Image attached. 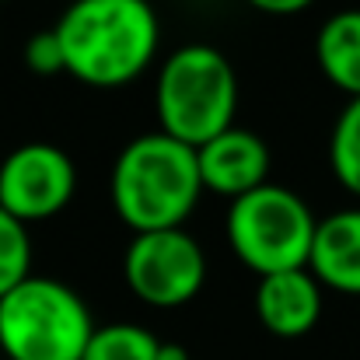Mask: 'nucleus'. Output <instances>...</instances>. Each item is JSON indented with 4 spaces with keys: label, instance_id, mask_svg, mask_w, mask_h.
I'll return each instance as SVG.
<instances>
[{
    "label": "nucleus",
    "instance_id": "1",
    "mask_svg": "<svg viewBox=\"0 0 360 360\" xmlns=\"http://www.w3.org/2000/svg\"><path fill=\"white\" fill-rule=\"evenodd\" d=\"M67 74L88 88H126L158 56L161 21L150 0H70L56 18Z\"/></svg>",
    "mask_w": 360,
    "mask_h": 360
},
{
    "label": "nucleus",
    "instance_id": "2",
    "mask_svg": "<svg viewBox=\"0 0 360 360\" xmlns=\"http://www.w3.org/2000/svg\"><path fill=\"white\" fill-rule=\"evenodd\" d=\"M109 189L116 214L133 231L182 228L207 193L196 147L168 136L165 129L143 133L122 147Z\"/></svg>",
    "mask_w": 360,
    "mask_h": 360
},
{
    "label": "nucleus",
    "instance_id": "3",
    "mask_svg": "<svg viewBox=\"0 0 360 360\" xmlns=\"http://www.w3.org/2000/svg\"><path fill=\"white\" fill-rule=\"evenodd\" d=\"M158 126L182 143H207L210 136L235 126L238 112V74L231 60L203 42L175 49L154 84Z\"/></svg>",
    "mask_w": 360,
    "mask_h": 360
},
{
    "label": "nucleus",
    "instance_id": "4",
    "mask_svg": "<svg viewBox=\"0 0 360 360\" xmlns=\"http://www.w3.org/2000/svg\"><path fill=\"white\" fill-rule=\"evenodd\" d=\"M95 329L84 297L53 276L32 273L0 297V350L7 360H84Z\"/></svg>",
    "mask_w": 360,
    "mask_h": 360
},
{
    "label": "nucleus",
    "instance_id": "5",
    "mask_svg": "<svg viewBox=\"0 0 360 360\" xmlns=\"http://www.w3.org/2000/svg\"><path fill=\"white\" fill-rule=\"evenodd\" d=\"M315 231L319 221L308 203L294 189L273 182H262L259 189L231 200L228 210V241L259 276L308 266Z\"/></svg>",
    "mask_w": 360,
    "mask_h": 360
},
{
    "label": "nucleus",
    "instance_id": "6",
    "mask_svg": "<svg viewBox=\"0 0 360 360\" xmlns=\"http://www.w3.org/2000/svg\"><path fill=\"white\" fill-rule=\"evenodd\" d=\"M126 287L150 308H182L207 283L203 245L186 228L133 231V241L122 255Z\"/></svg>",
    "mask_w": 360,
    "mask_h": 360
},
{
    "label": "nucleus",
    "instance_id": "7",
    "mask_svg": "<svg viewBox=\"0 0 360 360\" xmlns=\"http://www.w3.org/2000/svg\"><path fill=\"white\" fill-rule=\"evenodd\" d=\"M77 193V168L56 143H21L0 161V207L25 224L49 221L67 210Z\"/></svg>",
    "mask_w": 360,
    "mask_h": 360
},
{
    "label": "nucleus",
    "instance_id": "8",
    "mask_svg": "<svg viewBox=\"0 0 360 360\" xmlns=\"http://www.w3.org/2000/svg\"><path fill=\"white\" fill-rule=\"evenodd\" d=\"M203 189L224 200H238L245 193L269 182V147L259 133L228 126L196 147Z\"/></svg>",
    "mask_w": 360,
    "mask_h": 360
},
{
    "label": "nucleus",
    "instance_id": "9",
    "mask_svg": "<svg viewBox=\"0 0 360 360\" xmlns=\"http://www.w3.org/2000/svg\"><path fill=\"white\" fill-rule=\"evenodd\" d=\"M322 287L326 283L308 266L266 273L255 287V315L273 336L301 340L322 319Z\"/></svg>",
    "mask_w": 360,
    "mask_h": 360
},
{
    "label": "nucleus",
    "instance_id": "10",
    "mask_svg": "<svg viewBox=\"0 0 360 360\" xmlns=\"http://www.w3.org/2000/svg\"><path fill=\"white\" fill-rule=\"evenodd\" d=\"M308 269L340 294H360V207L319 221Z\"/></svg>",
    "mask_w": 360,
    "mask_h": 360
},
{
    "label": "nucleus",
    "instance_id": "11",
    "mask_svg": "<svg viewBox=\"0 0 360 360\" xmlns=\"http://www.w3.org/2000/svg\"><path fill=\"white\" fill-rule=\"evenodd\" d=\"M315 60L333 88L360 98V7L326 18L315 35Z\"/></svg>",
    "mask_w": 360,
    "mask_h": 360
},
{
    "label": "nucleus",
    "instance_id": "12",
    "mask_svg": "<svg viewBox=\"0 0 360 360\" xmlns=\"http://www.w3.org/2000/svg\"><path fill=\"white\" fill-rule=\"evenodd\" d=\"M165 343L136 322H112L91 333L84 360H161Z\"/></svg>",
    "mask_w": 360,
    "mask_h": 360
},
{
    "label": "nucleus",
    "instance_id": "13",
    "mask_svg": "<svg viewBox=\"0 0 360 360\" xmlns=\"http://www.w3.org/2000/svg\"><path fill=\"white\" fill-rule=\"evenodd\" d=\"M329 168L347 193L360 196V98H350L333 126Z\"/></svg>",
    "mask_w": 360,
    "mask_h": 360
},
{
    "label": "nucleus",
    "instance_id": "14",
    "mask_svg": "<svg viewBox=\"0 0 360 360\" xmlns=\"http://www.w3.org/2000/svg\"><path fill=\"white\" fill-rule=\"evenodd\" d=\"M32 276V238L28 224L0 207V297Z\"/></svg>",
    "mask_w": 360,
    "mask_h": 360
},
{
    "label": "nucleus",
    "instance_id": "15",
    "mask_svg": "<svg viewBox=\"0 0 360 360\" xmlns=\"http://www.w3.org/2000/svg\"><path fill=\"white\" fill-rule=\"evenodd\" d=\"M25 67L39 77H56V74H67V60H63V42L56 35V28H46V32H35L28 42H25Z\"/></svg>",
    "mask_w": 360,
    "mask_h": 360
},
{
    "label": "nucleus",
    "instance_id": "16",
    "mask_svg": "<svg viewBox=\"0 0 360 360\" xmlns=\"http://www.w3.org/2000/svg\"><path fill=\"white\" fill-rule=\"evenodd\" d=\"M245 4H252V7L262 11V14H301V11H308L315 0H245Z\"/></svg>",
    "mask_w": 360,
    "mask_h": 360
},
{
    "label": "nucleus",
    "instance_id": "17",
    "mask_svg": "<svg viewBox=\"0 0 360 360\" xmlns=\"http://www.w3.org/2000/svg\"><path fill=\"white\" fill-rule=\"evenodd\" d=\"M161 360H189V354L182 350V347H175V343H165V354Z\"/></svg>",
    "mask_w": 360,
    "mask_h": 360
}]
</instances>
